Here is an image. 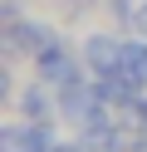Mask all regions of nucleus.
Instances as JSON below:
<instances>
[{"label": "nucleus", "instance_id": "obj_1", "mask_svg": "<svg viewBox=\"0 0 147 152\" xmlns=\"http://www.w3.org/2000/svg\"><path fill=\"white\" fill-rule=\"evenodd\" d=\"M78 69H83V54H74L64 39H54L49 49H39L34 54V74H39V83H69V79H78Z\"/></svg>", "mask_w": 147, "mask_h": 152}, {"label": "nucleus", "instance_id": "obj_2", "mask_svg": "<svg viewBox=\"0 0 147 152\" xmlns=\"http://www.w3.org/2000/svg\"><path fill=\"white\" fill-rule=\"evenodd\" d=\"M0 147L5 152H54V132H49V123H15V128L0 132Z\"/></svg>", "mask_w": 147, "mask_h": 152}, {"label": "nucleus", "instance_id": "obj_3", "mask_svg": "<svg viewBox=\"0 0 147 152\" xmlns=\"http://www.w3.org/2000/svg\"><path fill=\"white\" fill-rule=\"evenodd\" d=\"M118 49H123V39H118V34H88L83 39V74H113L118 69Z\"/></svg>", "mask_w": 147, "mask_h": 152}, {"label": "nucleus", "instance_id": "obj_4", "mask_svg": "<svg viewBox=\"0 0 147 152\" xmlns=\"http://www.w3.org/2000/svg\"><path fill=\"white\" fill-rule=\"evenodd\" d=\"M93 83H98V98H103L113 113H118V108H123V113H132L137 103H142V88H137L132 79H123V74H98Z\"/></svg>", "mask_w": 147, "mask_h": 152}, {"label": "nucleus", "instance_id": "obj_5", "mask_svg": "<svg viewBox=\"0 0 147 152\" xmlns=\"http://www.w3.org/2000/svg\"><path fill=\"white\" fill-rule=\"evenodd\" d=\"M123 79H132L137 88H147V39L137 34V39H123V49H118V69Z\"/></svg>", "mask_w": 147, "mask_h": 152}, {"label": "nucleus", "instance_id": "obj_6", "mask_svg": "<svg viewBox=\"0 0 147 152\" xmlns=\"http://www.w3.org/2000/svg\"><path fill=\"white\" fill-rule=\"evenodd\" d=\"M54 108H59V98H49L39 83H29V88L20 93V113H25L29 123H49V118H54Z\"/></svg>", "mask_w": 147, "mask_h": 152}, {"label": "nucleus", "instance_id": "obj_7", "mask_svg": "<svg viewBox=\"0 0 147 152\" xmlns=\"http://www.w3.org/2000/svg\"><path fill=\"white\" fill-rule=\"evenodd\" d=\"M108 10H113L118 20H127V25H132V15H137V0H108Z\"/></svg>", "mask_w": 147, "mask_h": 152}, {"label": "nucleus", "instance_id": "obj_8", "mask_svg": "<svg viewBox=\"0 0 147 152\" xmlns=\"http://www.w3.org/2000/svg\"><path fill=\"white\" fill-rule=\"evenodd\" d=\"M132 34H142V39H147V0L137 5V15H132Z\"/></svg>", "mask_w": 147, "mask_h": 152}, {"label": "nucleus", "instance_id": "obj_9", "mask_svg": "<svg viewBox=\"0 0 147 152\" xmlns=\"http://www.w3.org/2000/svg\"><path fill=\"white\" fill-rule=\"evenodd\" d=\"M54 152H88V147H83V142H59Z\"/></svg>", "mask_w": 147, "mask_h": 152}, {"label": "nucleus", "instance_id": "obj_10", "mask_svg": "<svg viewBox=\"0 0 147 152\" xmlns=\"http://www.w3.org/2000/svg\"><path fill=\"white\" fill-rule=\"evenodd\" d=\"M132 113H137V123H142V132H147V98H142V103H137V108H132Z\"/></svg>", "mask_w": 147, "mask_h": 152}]
</instances>
